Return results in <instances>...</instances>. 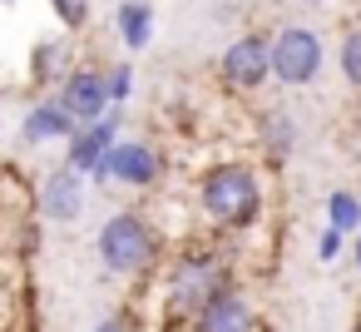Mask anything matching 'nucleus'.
<instances>
[{
  "label": "nucleus",
  "instance_id": "f257e3e1",
  "mask_svg": "<svg viewBox=\"0 0 361 332\" xmlns=\"http://www.w3.org/2000/svg\"><path fill=\"white\" fill-rule=\"evenodd\" d=\"M154 283H159L164 332H169V327H173V332H188L193 317H198L218 292L238 287V283H233V258H228L208 233H198V238L169 248L164 268L154 273Z\"/></svg>",
  "mask_w": 361,
  "mask_h": 332
},
{
  "label": "nucleus",
  "instance_id": "f03ea898",
  "mask_svg": "<svg viewBox=\"0 0 361 332\" xmlns=\"http://www.w3.org/2000/svg\"><path fill=\"white\" fill-rule=\"evenodd\" d=\"M262 174L247 159H218L193 184V213L203 233H247L262 218Z\"/></svg>",
  "mask_w": 361,
  "mask_h": 332
},
{
  "label": "nucleus",
  "instance_id": "7ed1b4c3",
  "mask_svg": "<svg viewBox=\"0 0 361 332\" xmlns=\"http://www.w3.org/2000/svg\"><path fill=\"white\" fill-rule=\"evenodd\" d=\"M94 253L104 263V273L124 278V283H144L164 268L169 248H164V233L159 223L144 213V208H114L99 233H94Z\"/></svg>",
  "mask_w": 361,
  "mask_h": 332
},
{
  "label": "nucleus",
  "instance_id": "20e7f679",
  "mask_svg": "<svg viewBox=\"0 0 361 332\" xmlns=\"http://www.w3.org/2000/svg\"><path fill=\"white\" fill-rule=\"evenodd\" d=\"M322 60H326V45L317 30L307 25H282L272 35V80L282 90H302L322 75Z\"/></svg>",
  "mask_w": 361,
  "mask_h": 332
},
{
  "label": "nucleus",
  "instance_id": "39448f33",
  "mask_svg": "<svg viewBox=\"0 0 361 332\" xmlns=\"http://www.w3.org/2000/svg\"><path fill=\"white\" fill-rule=\"evenodd\" d=\"M218 80L228 95H257L272 80V35L247 30L218 55Z\"/></svg>",
  "mask_w": 361,
  "mask_h": 332
},
{
  "label": "nucleus",
  "instance_id": "423d86ee",
  "mask_svg": "<svg viewBox=\"0 0 361 332\" xmlns=\"http://www.w3.org/2000/svg\"><path fill=\"white\" fill-rule=\"evenodd\" d=\"M169 174V159L154 139H129L119 134V144L109 149V164H104V179L129 189V194H154Z\"/></svg>",
  "mask_w": 361,
  "mask_h": 332
},
{
  "label": "nucleus",
  "instance_id": "0eeeda50",
  "mask_svg": "<svg viewBox=\"0 0 361 332\" xmlns=\"http://www.w3.org/2000/svg\"><path fill=\"white\" fill-rule=\"evenodd\" d=\"M119 134H124V109H109V119H99V124H80L65 139V164L85 184H109L104 164H109V149L119 144Z\"/></svg>",
  "mask_w": 361,
  "mask_h": 332
},
{
  "label": "nucleus",
  "instance_id": "6e6552de",
  "mask_svg": "<svg viewBox=\"0 0 361 332\" xmlns=\"http://www.w3.org/2000/svg\"><path fill=\"white\" fill-rule=\"evenodd\" d=\"M85 198H90V184L70 164H55L35 179V213L45 223H75L85 213Z\"/></svg>",
  "mask_w": 361,
  "mask_h": 332
},
{
  "label": "nucleus",
  "instance_id": "1a4fd4ad",
  "mask_svg": "<svg viewBox=\"0 0 361 332\" xmlns=\"http://www.w3.org/2000/svg\"><path fill=\"white\" fill-rule=\"evenodd\" d=\"M55 100L70 109V119L75 124H99V119H109V95H104V70L94 65V60H80L65 80H60V90H55Z\"/></svg>",
  "mask_w": 361,
  "mask_h": 332
},
{
  "label": "nucleus",
  "instance_id": "9d476101",
  "mask_svg": "<svg viewBox=\"0 0 361 332\" xmlns=\"http://www.w3.org/2000/svg\"><path fill=\"white\" fill-rule=\"evenodd\" d=\"M188 332H257V307H252V297L243 287H228L193 317Z\"/></svg>",
  "mask_w": 361,
  "mask_h": 332
},
{
  "label": "nucleus",
  "instance_id": "9b49d317",
  "mask_svg": "<svg viewBox=\"0 0 361 332\" xmlns=\"http://www.w3.org/2000/svg\"><path fill=\"white\" fill-rule=\"evenodd\" d=\"M75 129H80V124L70 119V109H65L55 95H40V100L25 109V119H20V139H25V144H65Z\"/></svg>",
  "mask_w": 361,
  "mask_h": 332
},
{
  "label": "nucleus",
  "instance_id": "f8f14e48",
  "mask_svg": "<svg viewBox=\"0 0 361 332\" xmlns=\"http://www.w3.org/2000/svg\"><path fill=\"white\" fill-rule=\"evenodd\" d=\"M75 40L70 35H55V40H35L30 50V85L35 90H60V80L75 70Z\"/></svg>",
  "mask_w": 361,
  "mask_h": 332
},
{
  "label": "nucleus",
  "instance_id": "ddd939ff",
  "mask_svg": "<svg viewBox=\"0 0 361 332\" xmlns=\"http://www.w3.org/2000/svg\"><path fill=\"white\" fill-rule=\"evenodd\" d=\"M257 149H262L267 169H282V164L297 154V119H292L282 105H272V109L257 114Z\"/></svg>",
  "mask_w": 361,
  "mask_h": 332
},
{
  "label": "nucleus",
  "instance_id": "4468645a",
  "mask_svg": "<svg viewBox=\"0 0 361 332\" xmlns=\"http://www.w3.org/2000/svg\"><path fill=\"white\" fill-rule=\"evenodd\" d=\"M154 30H159V20H154L149 0H119V6H114V35H119V45L129 55L149 50L154 45Z\"/></svg>",
  "mask_w": 361,
  "mask_h": 332
},
{
  "label": "nucleus",
  "instance_id": "2eb2a0df",
  "mask_svg": "<svg viewBox=\"0 0 361 332\" xmlns=\"http://www.w3.org/2000/svg\"><path fill=\"white\" fill-rule=\"evenodd\" d=\"M326 228H336L341 238H356V233H361V194L331 189V194H326Z\"/></svg>",
  "mask_w": 361,
  "mask_h": 332
},
{
  "label": "nucleus",
  "instance_id": "dca6fc26",
  "mask_svg": "<svg viewBox=\"0 0 361 332\" xmlns=\"http://www.w3.org/2000/svg\"><path fill=\"white\" fill-rule=\"evenodd\" d=\"M104 70V95H109V109H124L134 100V65L129 60H114V65H99Z\"/></svg>",
  "mask_w": 361,
  "mask_h": 332
},
{
  "label": "nucleus",
  "instance_id": "f3484780",
  "mask_svg": "<svg viewBox=\"0 0 361 332\" xmlns=\"http://www.w3.org/2000/svg\"><path fill=\"white\" fill-rule=\"evenodd\" d=\"M45 6H50V16L60 20V30L65 35H80V30H90V0H45Z\"/></svg>",
  "mask_w": 361,
  "mask_h": 332
},
{
  "label": "nucleus",
  "instance_id": "a211bd4d",
  "mask_svg": "<svg viewBox=\"0 0 361 332\" xmlns=\"http://www.w3.org/2000/svg\"><path fill=\"white\" fill-rule=\"evenodd\" d=\"M336 65H341V80H346L351 90H361V25L341 35V45H336Z\"/></svg>",
  "mask_w": 361,
  "mask_h": 332
},
{
  "label": "nucleus",
  "instance_id": "6ab92c4d",
  "mask_svg": "<svg viewBox=\"0 0 361 332\" xmlns=\"http://www.w3.org/2000/svg\"><path fill=\"white\" fill-rule=\"evenodd\" d=\"M346 243H351V238H341L336 228H322V233H317V263H322V268L341 263V258H346Z\"/></svg>",
  "mask_w": 361,
  "mask_h": 332
},
{
  "label": "nucleus",
  "instance_id": "aec40b11",
  "mask_svg": "<svg viewBox=\"0 0 361 332\" xmlns=\"http://www.w3.org/2000/svg\"><path fill=\"white\" fill-rule=\"evenodd\" d=\"M90 332H139V317H134V312H109V317L94 322Z\"/></svg>",
  "mask_w": 361,
  "mask_h": 332
},
{
  "label": "nucleus",
  "instance_id": "412c9836",
  "mask_svg": "<svg viewBox=\"0 0 361 332\" xmlns=\"http://www.w3.org/2000/svg\"><path fill=\"white\" fill-rule=\"evenodd\" d=\"M346 253H351V268H356V273H361V233H356V238H351V243H346Z\"/></svg>",
  "mask_w": 361,
  "mask_h": 332
}]
</instances>
